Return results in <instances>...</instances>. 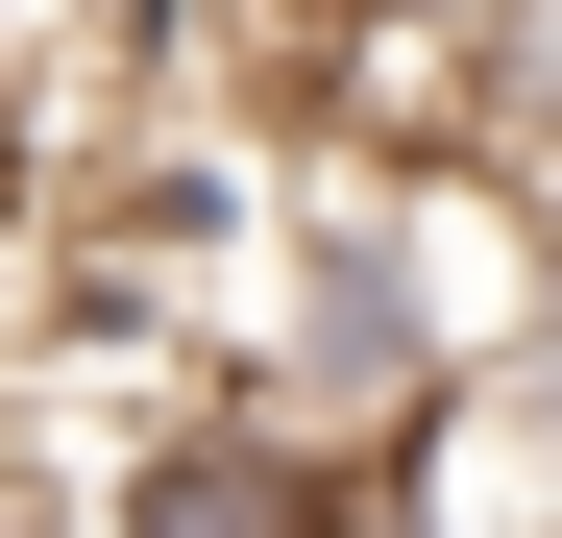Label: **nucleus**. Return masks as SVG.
<instances>
[{
  "label": "nucleus",
  "instance_id": "f257e3e1",
  "mask_svg": "<svg viewBox=\"0 0 562 538\" xmlns=\"http://www.w3.org/2000/svg\"><path fill=\"white\" fill-rule=\"evenodd\" d=\"M440 368H464V343H440L416 221H318V245H294V392H318V416H416Z\"/></svg>",
  "mask_w": 562,
  "mask_h": 538
}]
</instances>
